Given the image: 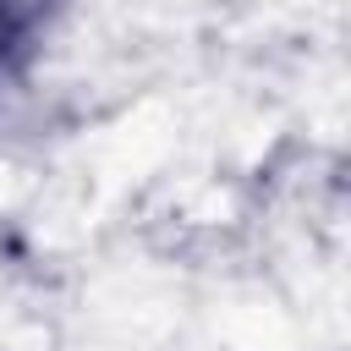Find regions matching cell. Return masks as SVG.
Here are the masks:
<instances>
[{
	"instance_id": "cell-1",
	"label": "cell",
	"mask_w": 351,
	"mask_h": 351,
	"mask_svg": "<svg viewBox=\"0 0 351 351\" xmlns=\"http://www.w3.org/2000/svg\"><path fill=\"white\" fill-rule=\"evenodd\" d=\"M0 49H5V5H0Z\"/></svg>"
}]
</instances>
